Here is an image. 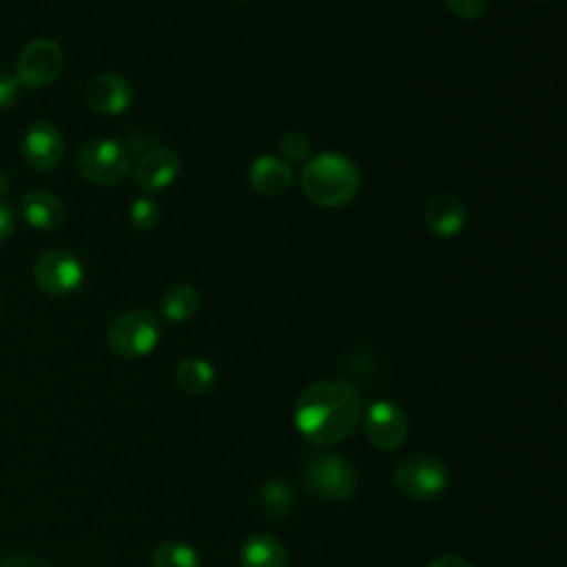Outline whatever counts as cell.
Listing matches in <instances>:
<instances>
[{"label": "cell", "instance_id": "6da1fadb", "mask_svg": "<svg viewBox=\"0 0 567 567\" xmlns=\"http://www.w3.org/2000/svg\"><path fill=\"white\" fill-rule=\"evenodd\" d=\"M361 416V394L343 381H317L308 385L295 405L297 430L315 445L341 443Z\"/></svg>", "mask_w": 567, "mask_h": 567}, {"label": "cell", "instance_id": "7a4b0ae2", "mask_svg": "<svg viewBox=\"0 0 567 567\" xmlns=\"http://www.w3.org/2000/svg\"><path fill=\"white\" fill-rule=\"evenodd\" d=\"M303 195L321 208H341L359 193L361 175L357 164L343 153L326 151L310 157L301 168Z\"/></svg>", "mask_w": 567, "mask_h": 567}, {"label": "cell", "instance_id": "3957f363", "mask_svg": "<svg viewBox=\"0 0 567 567\" xmlns=\"http://www.w3.org/2000/svg\"><path fill=\"white\" fill-rule=\"evenodd\" d=\"M303 487L326 501H346L357 489V470L341 454H310L301 463Z\"/></svg>", "mask_w": 567, "mask_h": 567}, {"label": "cell", "instance_id": "277c9868", "mask_svg": "<svg viewBox=\"0 0 567 567\" xmlns=\"http://www.w3.org/2000/svg\"><path fill=\"white\" fill-rule=\"evenodd\" d=\"M159 339L162 330L155 315L140 308L117 315L106 330V343L111 352L122 359H140L151 354Z\"/></svg>", "mask_w": 567, "mask_h": 567}, {"label": "cell", "instance_id": "5b68a950", "mask_svg": "<svg viewBox=\"0 0 567 567\" xmlns=\"http://www.w3.org/2000/svg\"><path fill=\"white\" fill-rule=\"evenodd\" d=\"M75 168L86 182L95 186H115L126 177L131 157L120 140L100 137L80 146L75 153Z\"/></svg>", "mask_w": 567, "mask_h": 567}, {"label": "cell", "instance_id": "8992f818", "mask_svg": "<svg viewBox=\"0 0 567 567\" xmlns=\"http://www.w3.org/2000/svg\"><path fill=\"white\" fill-rule=\"evenodd\" d=\"M394 483L401 494L414 501H430L447 487V467L432 454H410L399 461Z\"/></svg>", "mask_w": 567, "mask_h": 567}, {"label": "cell", "instance_id": "52a82bcc", "mask_svg": "<svg viewBox=\"0 0 567 567\" xmlns=\"http://www.w3.org/2000/svg\"><path fill=\"white\" fill-rule=\"evenodd\" d=\"M64 69V53L55 40L40 38L29 42L16 62V78L27 89H42L58 80Z\"/></svg>", "mask_w": 567, "mask_h": 567}, {"label": "cell", "instance_id": "ba28073f", "mask_svg": "<svg viewBox=\"0 0 567 567\" xmlns=\"http://www.w3.org/2000/svg\"><path fill=\"white\" fill-rule=\"evenodd\" d=\"M33 279L42 292L51 297H64L82 286L84 266L69 250H47L33 266Z\"/></svg>", "mask_w": 567, "mask_h": 567}, {"label": "cell", "instance_id": "9c48e42d", "mask_svg": "<svg viewBox=\"0 0 567 567\" xmlns=\"http://www.w3.org/2000/svg\"><path fill=\"white\" fill-rule=\"evenodd\" d=\"M363 427L368 439L381 450H399L408 439V416L390 399H377L365 408Z\"/></svg>", "mask_w": 567, "mask_h": 567}, {"label": "cell", "instance_id": "30bf717a", "mask_svg": "<svg viewBox=\"0 0 567 567\" xmlns=\"http://www.w3.org/2000/svg\"><path fill=\"white\" fill-rule=\"evenodd\" d=\"M64 155V140L51 122L38 120L22 135V157L35 171H53Z\"/></svg>", "mask_w": 567, "mask_h": 567}, {"label": "cell", "instance_id": "8fae6325", "mask_svg": "<svg viewBox=\"0 0 567 567\" xmlns=\"http://www.w3.org/2000/svg\"><path fill=\"white\" fill-rule=\"evenodd\" d=\"M179 155L168 146H155L135 162L133 179L144 193H157L168 188L179 177Z\"/></svg>", "mask_w": 567, "mask_h": 567}, {"label": "cell", "instance_id": "7c38bea8", "mask_svg": "<svg viewBox=\"0 0 567 567\" xmlns=\"http://www.w3.org/2000/svg\"><path fill=\"white\" fill-rule=\"evenodd\" d=\"M84 100L97 115L115 117L128 111L133 102V89L128 80L117 73H97L86 82Z\"/></svg>", "mask_w": 567, "mask_h": 567}, {"label": "cell", "instance_id": "4fadbf2b", "mask_svg": "<svg viewBox=\"0 0 567 567\" xmlns=\"http://www.w3.org/2000/svg\"><path fill=\"white\" fill-rule=\"evenodd\" d=\"M465 206L458 197L450 193H439L427 199L423 208V224L425 228L441 239L456 237L465 226Z\"/></svg>", "mask_w": 567, "mask_h": 567}, {"label": "cell", "instance_id": "5bb4252c", "mask_svg": "<svg viewBox=\"0 0 567 567\" xmlns=\"http://www.w3.org/2000/svg\"><path fill=\"white\" fill-rule=\"evenodd\" d=\"M295 168L275 155H259L248 166V184L266 197H277L292 186Z\"/></svg>", "mask_w": 567, "mask_h": 567}, {"label": "cell", "instance_id": "9a60e30c", "mask_svg": "<svg viewBox=\"0 0 567 567\" xmlns=\"http://www.w3.org/2000/svg\"><path fill=\"white\" fill-rule=\"evenodd\" d=\"M20 213L38 230H55L64 221V204L47 190H29L20 197Z\"/></svg>", "mask_w": 567, "mask_h": 567}, {"label": "cell", "instance_id": "2e32d148", "mask_svg": "<svg viewBox=\"0 0 567 567\" xmlns=\"http://www.w3.org/2000/svg\"><path fill=\"white\" fill-rule=\"evenodd\" d=\"M241 567H286V547L268 534H252L241 543L239 549Z\"/></svg>", "mask_w": 567, "mask_h": 567}, {"label": "cell", "instance_id": "e0dca14e", "mask_svg": "<svg viewBox=\"0 0 567 567\" xmlns=\"http://www.w3.org/2000/svg\"><path fill=\"white\" fill-rule=\"evenodd\" d=\"M199 310V295L190 284H173L159 297V312L173 323L188 321Z\"/></svg>", "mask_w": 567, "mask_h": 567}, {"label": "cell", "instance_id": "ac0fdd59", "mask_svg": "<svg viewBox=\"0 0 567 567\" xmlns=\"http://www.w3.org/2000/svg\"><path fill=\"white\" fill-rule=\"evenodd\" d=\"M175 383L188 394H202L215 383V368L202 357H188L177 363Z\"/></svg>", "mask_w": 567, "mask_h": 567}, {"label": "cell", "instance_id": "d6986e66", "mask_svg": "<svg viewBox=\"0 0 567 567\" xmlns=\"http://www.w3.org/2000/svg\"><path fill=\"white\" fill-rule=\"evenodd\" d=\"M151 567H202V558L188 543L164 540L153 549Z\"/></svg>", "mask_w": 567, "mask_h": 567}, {"label": "cell", "instance_id": "ffe728a7", "mask_svg": "<svg viewBox=\"0 0 567 567\" xmlns=\"http://www.w3.org/2000/svg\"><path fill=\"white\" fill-rule=\"evenodd\" d=\"M259 505L270 518H286L292 512V489L281 481H266L259 487Z\"/></svg>", "mask_w": 567, "mask_h": 567}, {"label": "cell", "instance_id": "44dd1931", "mask_svg": "<svg viewBox=\"0 0 567 567\" xmlns=\"http://www.w3.org/2000/svg\"><path fill=\"white\" fill-rule=\"evenodd\" d=\"M128 217H131V224L137 230H153V228L159 226V221L164 217V210H162V206L153 197H144L142 195V197L133 199Z\"/></svg>", "mask_w": 567, "mask_h": 567}, {"label": "cell", "instance_id": "7402d4cb", "mask_svg": "<svg viewBox=\"0 0 567 567\" xmlns=\"http://www.w3.org/2000/svg\"><path fill=\"white\" fill-rule=\"evenodd\" d=\"M279 151H281V159L290 166L295 164H306L310 159L312 153V144L308 140L306 133L299 131H288L284 133V137L279 140Z\"/></svg>", "mask_w": 567, "mask_h": 567}, {"label": "cell", "instance_id": "603a6c76", "mask_svg": "<svg viewBox=\"0 0 567 567\" xmlns=\"http://www.w3.org/2000/svg\"><path fill=\"white\" fill-rule=\"evenodd\" d=\"M445 7L463 18V20H476V18H483L487 7H489V0H443Z\"/></svg>", "mask_w": 567, "mask_h": 567}, {"label": "cell", "instance_id": "cb8c5ba5", "mask_svg": "<svg viewBox=\"0 0 567 567\" xmlns=\"http://www.w3.org/2000/svg\"><path fill=\"white\" fill-rule=\"evenodd\" d=\"M22 84L13 73H0V109L13 106L22 95Z\"/></svg>", "mask_w": 567, "mask_h": 567}, {"label": "cell", "instance_id": "d4e9b609", "mask_svg": "<svg viewBox=\"0 0 567 567\" xmlns=\"http://www.w3.org/2000/svg\"><path fill=\"white\" fill-rule=\"evenodd\" d=\"M0 567H51V565L35 554L20 551V554H9L7 558H2Z\"/></svg>", "mask_w": 567, "mask_h": 567}, {"label": "cell", "instance_id": "484cf974", "mask_svg": "<svg viewBox=\"0 0 567 567\" xmlns=\"http://www.w3.org/2000/svg\"><path fill=\"white\" fill-rule=\"evenodd\" d=\"M16 230V210L0 199V244L7 241Z\"/></svg>", "mask_w": 567, "mask_h": 567}, {"label": "cell", "instance_id": "4316f807", "mask_svg": "<svg viewBox=\"0 0 567 567\" xmlns=\"http://www.w3.org/2000/svg\"><path fill=\"white\" fill-rule=\"evenodd\" d=\"M425 567H472V563L465 560V558H461V556L445 554V556H439V558L430 560Z\"/></svg>", "mask_w": 567, "mask_h": 567}, {"label": "cell", "instance_id": "83f0119b", "mask_svg": "<svg viewBox=\"0 0 567 567\" xmlns=\"http://www.w3.org/2000/svg\"><path fill=\"white\" fill-rule=\"evenodd\" d=\"M0 312H2V295H0Z\"/></svg>", "mask_w": 567, "mask_h": 567}, {"label": "cell", "instance_id": "f1b7e54d", "mask_svg": "<svg viewBox=\"0 0 567 567\" xmlns=\"http://www.w3.org/2000/svg\"><path fill=\"white\" fill-rule=\"evenodd\" d=\"M536 2H547V0H536Z\"/></svg>", "mask_w": 567, "mask_h": 567}]
</instances>
